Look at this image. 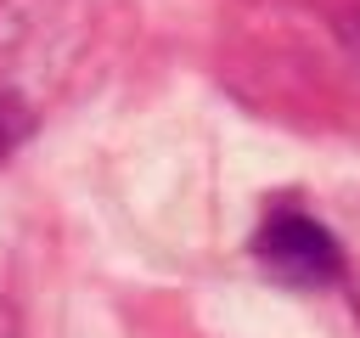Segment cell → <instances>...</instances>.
<instances>
[{
  "label": "cell",
  "mask_w": 360,
  "mask_h": 338,
  "mask_svg": "<svg viewBox=\"0 0 360 338\" xmlns=\"http://www.w3.org/2000/svg\"><path fill=\"white\" fill-rule=\"evenodd\" d=\"M253 254H259V265H270L292 287H332V282H343V248H338V237L315 214H304L292 203H276L259 220Z\"/></svg>",
  "instance_id": "cell-1"
},
{
  "label": "cell",
  "mask_w": 360,
  "mask_h": 338,
  "mask_svg": "<svg viewBox=\"0 0 360 338\" xmlns=\"http://www.w3.org/2000/svg\"><path fill=\"white\" fill-rule=\"evenodd\" d=\"M349 34H354V51H360V23H349Z\"/></svg>",
  "instance_id": "cell-2"
}]
</instances>
